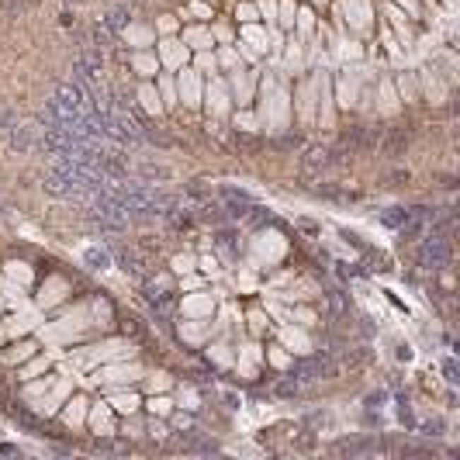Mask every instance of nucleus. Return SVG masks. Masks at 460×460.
Listing matches in <instances>:
<instances>
[{"instance_id":"3","label":"nucleus","mask_w":460,"mask_h":460,"mask_svg":"<svg viewBox=\"0 0 460 460\" xmlns=\"http://www.w3.org/2000/svg\"><path fill=\"white\" fill-rule=\"evenodd\" d=\"M408 142H412V129H408V125H394V129L384 135V156H388V160L405 156Z\"/></svg>"},{"instance_id":"4","label":"nucleus","mask_w":460,"mask_h":460,"mask_svg":"<svg viewBox=\"0 0 460 460\" xmlns=\"http://www.w3.org/2000/svg\"><path fill=\"white\" fill-rule=\"evenodd\" d=\"M295 374L301 377V381H326V377H332V374H336V367L319 357V360H301L295 367Z\"/></svg>"},{"instance_id":"15","label":"nucleus","mask_w":460,"mask_h":460,"mask_svg":"<svg viewBox=\"0 0 460 460\" xmlns=\"http://www.w3.org/2000/svg\"><path fill=\"white\" fill-rule=\"evenodd\" d=\"M277 394H297V381H281V384H277Z\"/></svg>"},{"instance_id":"5","label":"nucleus","mask_w":460,"mask_h":460,"mask_svg":"<svg viewBox=\"0 0 460 460\" xmlns=\"http://www.w3.org/2000/svg\"><path fill=\"white\" fill-rule=\"evenodd\" d=\"M336 163V156L329 153V149H308L305 153V160H301V166H305V173H319V170H326V166H332Z\"/></svg>"},{"instance_id":"1","label":"nucleus","mask_w":460,"mask_h":460,"mask_svg":"<svg viewBox=\"0 0 460 460\" xmlns=\"http://www.w3.org/2000/svg\"><path fill=\"white\" fill-rule=\"evenodd\" d=\"M419 263H423L426 270H443V266L450 263V246H447V239H443L440 232H432L426 239V246L419 249Z\"/></svg>"},{"instance_id":"13","label":"nucleus","mask_w":460,"mask_h":460,"mask_svg":"<svg viewBox=\"0 0 460 460\" xmlns=\"http://www.w3.org/2000/svg\"><path fill=\"white\" fill-rule=\"evenodd\" d=\"M384 222H388V225H405V222H408V211H405V208H391V211H384Z\"/></svg>"},{"instance_id":"2","label":"nucleus","mask_w":460,"mask_h":460,"mask_svg":"<svg viewBox=\"0 0 460 460\" xmlns=\"http://www.w3.org/2000/svg\"><path fill=\"white\" fill-rule=\"evenodd\" d=\"M73 80L80 87H98L100 83V56L98 52H80V59L73 63Z\"/></svg>"},{"instance_id":"18","label":"nucleus","mask_w":460,"mask_h":460,"mask_svg":"<svg viewBox=\"0 0 460 460\" xmlns=\"http://www.w3.org/2000/svg\"><path fill=\"white\" fill-rule=\"evenodd\" d=\"M87 260H90V263H100V266H104V263H107V253H87Z\"/></svg>"},{"instance_id":"14","label":"nucleus","mask_w":460,"mask_h":460,"mask_svg":"<svg viewBox=\"0 0 460 460\" xmlns=\"http://www.w3.org/2000/svg\"><path fill=\"white\" fill-rule=\"evenodd\" d=\"M14 419H18V426H21V429H28V432H35V429H38V423H35V419L28 415V412H18V408H14Z\"/></svg>"},{"instance_id":"6","label":"nucleus","mask_w":460,"mask_h":460,"mask_svg":"<svg viewBox=\"0 0 460 460\" xmlns=\"http://www.w3.org/2000/svg\"><path fill=\"white\" fill-rule=\"evenodd\" d=\"M35 146V135L28 125H11V149H18V153H28Z\"/></svg>"},{"instance_id":"10","label":"nucleus","mask_w":460,"mask_h":460,"mask_svg":"<svg viewBox=\"0 0 460 460\" xmlns=\"http://www.w3.org/2000/svg\"><path fill=\"white\" fill-rule=\"evenodd\" d=\"M367 450H374V443H367V440H360V443H339L336 447V454H367Z\"/></svg>"},{"instance_id":"12","label":"nucleus","mask_w":460,"mask_h":460,"mask_svg":"<svg viewBox=\"0 0 460 460\" xmlns=\"http://www.w3.org/2000/svg\"><path fill=\"white\" fill-rule=\"evenodd\" d=\"M0 7H4L7 14H25V11L32 7V0H0Z\"/></svg>"},{"instance_id":"9","label":"nucleus","mask_w":460,"mask_h":460,"mask_svg":"<svg viewBox=\"0 0 460 460\" xmlns=\"http://www.w3.org/2000/svg\"><path fill=\"white\" fill-rule=\"evenodd\" d=\"M125 21H129V11H125V7H114V11H111V14L104 18V28H111V32H118V28H122Z\"/></svg>"},{"instance_id":"20","label":"nucleus","mask_w":460,"mask_h":460,"mask_svg":"<svg viewBox=\"0 0 460 460\" xmlns=\"http://www.w3.org/2000/svg\"><path fill=\"white\" fill-rule=\"evenodd\" d=\"M7 122H11V114H7V111H0V125H7Z\"/></svg>"},{"instance_id":"8","label":"nucleus","mask_w":460,"mask_h":460,"mask_svg":"<svg viewBox=\"0 0 460 460\" xmlns=\"http://www.w3.org/2000/svg\"><path fill=\"white\" fill-rule=\"evenodd\" d=\"M138 173H142L146 180H170V177H173L166 166H153V163H142L138 166Z\"/></svg>"},{"instance_id":"7","label":"nucleus","mask_w":460,"mask_h":460,"mask_svg":"<svg viewBox=\"0 0 460 460\" xmlns=\"http://www.w3.org/2000/svg\"><path fill=\"white\" fill-rule=\"evenodd\" d=\"M249 211H253V201H249V197H235L232 194L229 197V215H235V218H242V215H249Z\"/></svg>"},{"instance_id":"17","label":"nucleus","mask_w":460,"mask_h":460,"mask_svg":"<svg viewBox=\"0 0 460 460\" xmlns=\"http://www.w3.org/2000/svg\"><path fill=\"white\" fill-rule=\"evenodd\" d=\"M142 100L149 104V111H160V104H156V94H153V90H146V94H142Z\"/></svg>"},{"instance_id":"16","label":"nucleus","mask_w":460,"mask_h":460,"mask_svg":"<svg viewBox=\"0 0 460 460\" xmlns=\"http://www.w3.org/2000/svg\"><path fill=\"white\" fill-rule=\"evenodd\" d=\"M114 405H118V408H122V412H131V408H135V405H138V401H135V398H118V401H114Z\"/></svg>"},{"instance_id":"11","label":"nucleus","mask_w":460,"mask_h":460,"mask_svg":"<svg viewBox=\"0 0 460 460\" xmlns=\"http://www.w3.org/2000/svg\"><path fill=\"white\" fill-rule=\"evenodd\" d=\"M122 263H125V270H129L131 277L146 281V270H142V263H138V256H131V253H122Z\"/></svg>"},{"instance_id":"19","label":"nucleus","mask_w":460,"mask_h":460,"mask_svg":"<svg viewBox=\"0 0 460 460\" xmlns=\"http://www.w3.org/2000/svg\"><path fill=\"white\" fill-rule=\"evenodd\" d=\"M218 246H232V232H222V235H218Z\"/></svg>"}]
</instances>
